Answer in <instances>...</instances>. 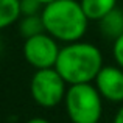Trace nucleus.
Returning <instances> with one entry per match:
<instances>
[{"label":"nucleus","mask_w":123,"mask_h":123,"mask_svg":"<svg viewBox=\"0 0 123 123\" xmlns=\"http://www.w3.org/2000/svg\"><path fill=\"white\" fill-rule=\"evenodd\" d=\"M55 69L69 86L95 81L103 69V56L98 47L89 42H70L59 50Z\"/></svg>","instance_id":"nucleus-1"},{"label":"nucleus","mask_w":123,"mask_h":123,"mask_svg":"<svg viewBox=\"0 0 123 123\" xmlns=\"http://www.w3.org/2000/svg\"><path fill=\"white\" fill-rule=\"evenodd\" d=\"M0 50H2V41H0Z\"/></svg>","instance_id":"nucleus-16"},{"label":"nucleus","mask_w":123,"mask_h":123,"mask_svg":"<svg viewBox=\"0 0 123 123\" xmlns=\"http://www.w3.org/2000/svg\"><path fill=\"white\" fill-rule=\"evenodd\" d=\"M20 17V0H0V30Z\"/></svg>","instance_id":"nucleus-9"},{"label":"nucleus","mask_w":123,"mask_h":123,"mask_svg":"<svg viewBox=\"0 0 123 123\" xmlns=\"http://www.w3.org/2000/svg\"><path fill=\"white\" fill-rule=\"evenodd\" d=\"M41 16L45 31L66 44L80 41L87 30L89 19L76 0H55L42 8Z\"/></svg>","instance_id":"nucleus-2"},{"label":"nucleus","mask_w":123,"mask_h":123,"mask_svg":"<svg viewBox=\"0 0 123 123\" xmlns=\"http://www.w3.org/2000/svg\"><path fill=\"white\" fill-rule=\"evenodd\" d=\"M37 2L41 3L42 6H45V5H48V3H51V2H55V0H37Z\"/></svg>","instance_id":"nucleus-15"},{"label":"nucleus","mask_w":123,"mask_h":123,"mask_svg":"<svg viewBox=\"0 0 123 123\" xmlns=\"http://www.w3.org/2000/svg\"><path fill=\"white\" fill-rule=\"evenodd\" d=\"M100 30L103 34L111 39H117L120 34H123V11L118 8L112 9L108 16L100 20Z\"/></svg>","instance_id":"nucleus-8"},{"label":"nucleus","mask_w":123,"mask_h":123,"mask_svg":"<svg viewBox=\"0 0 123 123\" xmlns=\"http://www.w3.org/2000/svg\"><path fill=\"white\" fill-rule=\"evenodd\" d=\"M103 97L90 83L69 86L64 98L72 123H98L103 114Z\"/></svg>","instance_id":"nucleus-3"},{"label":"nucleus","mask_w":123,"mask_h":123,"mask_svg":"<svg viewBox=\"0 0 123 123\" xmlns=\"http://www.w3.org/2000/svg\"><path fill=\"white\" fill-rule=\"evenodd\" d=\"M41 6L37 0H20V16H36Z\"/></svg>","instance_id":"nucleus-11"},{"label":"nucleus","mask_w":123,"mask_h":123,"mask_svg":"<svg viewBox=\"0 0 123 123\" xmlns=\"http://www.w3.org/2000/svg\"><path fill=\"white\" fill-rule=\"evenodd\" d=\"M64 78L55 67L36 70L30 83V92L34 103L42 108H55L66 98L67 89Z\"/></svg>","instance_id":"nucleus-4"},{"label":"nucleus","mask_w":123,"mask_h":123,"mask_svg":"<svg viewBox=\"0 0 123 123\" xmlns=\"http://www.w3.org/2000/svg\"><path fill=\"white\" fill-rule=\"evenodd\" d=\"M112 123H123V106L117 111V114H115V117H114V120H112Z\"/></svg>","instance_id":"nucleus-13"},{"label":"nucleus","mask_w":123,"mask_h":123,"mask_svg":"<svg viewBox=\"0 0 123 123\" xmlns=\"http://www.w3.org/2000/svg\"><path fill=\"white\" fill-rule=\"evenodd\" d=\"M27 123H50V122L45 120V118H42V117H33V118H30Z\"/></svg>","instance_id":"nucleus-14"},{"label":"nucleus","mask_w":123,"mask_h":123,"mask_svg":"<svg viewBox=\"0 0 123 123\" xmlns=\"http://www.w3.org/2000/svg\"><path fill=\"white\" fill-rule=\"evenodd\" d=\"M112 53H114V59L118 64V67L123 69V34L114 39V48H112Z\"/></svg>","instance_id":"nucleus-12"},{"label":"nucleus","mask_w":123,"mask_h":123,"mask_svg":"<svg viewBox=\"0 0 123 123\" xmlns=\"http://www.w3.org/2000/svg\"><path fill=\"white\" fill-rule=\"evenodd\" d=\"M19 31H20V34L25 37V39L37 36V34H41V33H47L41 14L24 16V19H22L20 24H19Z\"/></svg>","instance_id":"nucleus-10"},{"label":"nucleus","mask_w":123,"mask_h":123,"mask_svg":"<svg viewBox=\"0 0 123 123\" xmlns=\"http://www.w3.org/2000/svg\"><path fill=\"white\" fill-rule=\"evenodd\" d=\"M59 50L56 39L48 33H41L37 36L25 39L24 44V56L30 66L36 70L51 69L56 66Z\"/></svg>","instance_id":"nucleus-5"},{"label":"nucleus","mask_w":123,"mask_h":123,"mask_svg":"<svg viewBox=\"0 0 123 123\" xmlns=\"http://www.w3.org/2000/svg\"><path fill=\"white\" fill-rule=\"evenodd\" d=\"M81 8L89 20H101L117 8V0H81Z\"/></svg>","instance_id":"nucleus-7"},{"label":"nucleus","mask_w":123,"mask_h":123,"mask_svg":"<svg viewBox=\"0 0 123 123\" xmlns=\"http://www.w3.org/2000/svg\"><path fill=\"white\" fill-rule=\"evenodd\" d=\"M95 87L105 100L112 103L123 101V69L103 66L95 78Z\"/></svg>","instance_id":"nucleus-6"}]
</instances>
